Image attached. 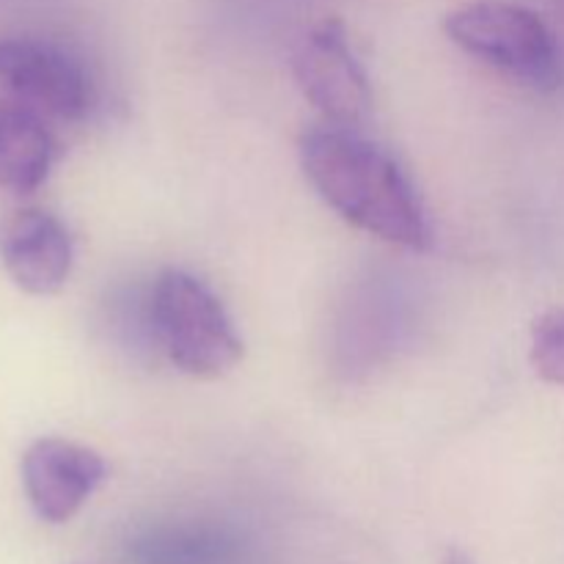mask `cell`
Masks as SVG:
<instances>
[{"instance_id": "1", "label": "cell", "mask_w": 564, "mask_h": 564, "mask_svg": "<svg viewBox=\"0 0 564 564\" xmlns=\"http://www.w3.org/2000/svg\"><path fill=\"white\" fill-rule=\"evenodd\" d=\"M301 169L317 196L356 229L391 246L427 251V215L405 171L378 143L350 127L323 124L303 132Z\"/></svg>"}, {"instance_id": "2", "label": "cell", "mask_w": 564, "mask_h": 564, "mask_svg": "<svg viewBox=\"0 0 564 564\" xmlns=\"http://www.w3.org/2000/svg\"><path fill=\"white\" fill-rule=\"evenodd\" d=\"M149 319L176 369L198 380L224 378L240 364L242 339L229 312L202 279L169 268L149 292Z\"/></svg>"}, {"instance_id": "3", "label": "cell", "mask_w": 564, "mask_h": 564, "mask_svg": "<svg viewBox=\"0 0 564 564\" xmlns=\"http://www.w3.org/2000/svg\"><path fill=\"white\" fill-rule=\"evenodd\" d=\"M444 31L460 50L521 86L554 91L564 83L560 39L538 11L510 0H477L452 11Z\"/></svg>"}, {"instance_id": "4", "label": "cell", "mask_w": 564, "mask_h": 564, "mask_svg": "<svg viewBox=\"0 0 564 564\" xmlns=\"http://www.w3.org/2000/svg\"><path fill=\"white\" fill-rule=\"evenodd\" d=\"M292 72L303 97L325 124L356 130L372 110V88L347 39L345 22L330 17L314 25L292 55Z\"/></svg>"}, {"instance_id": "5", "label": "cell", "mask_w": 564, "mask_h": 564, "mask_svg": "<svg viewBox=\"0 0 564 564\" xmlns=\"http://www.w3.org/2000/svg\"><path fill=\"white\" fill-rule=\"evenodd\" d=\"M0 86L17 102L64 121L83 119L94 99L80 61L47 39H0Z\"/></svg>"}, {"instance_id": "6", "label": "cell", "mask_w": 564, "mask_h": 564, "mask_svg": "<svg viewBox=\"0 0 564 564\" xmlns=\"http://www.w3.org/2000/svg\"><path fill=\"white\" fill-rule=\"evenodd\" d=\"M25 499L44 523H66L108 479V463L91 446L66 438H39L22 452Z\"/></svg>"}, {"instance_id": "7", "label": "cell", "mask_w": 564, "mask_h": 564, "mask_svg": "<svg viewBox=\"0 0 564 564\" xmlns=\"http://www.w3.org/2000/svg\"><path fill=\"white\" fill-rule=\"evenodd\" d=\"M0 264L28 295H55L75 264L69 229L47 209H20L0 226Z\"/></svg>"}, {"instance_id": "8", "label": "cell", "mask_w": 564, "mask_h": 564, "mask_svg": "<svg viewBox=\"0 0 564 564\" xmlns=\"http://www.w3.org/2000/svg\"><path fill=\"white\" fill-rule=\"evenodd\" d=\"M55 138L42 113L22 102H0V191L31 196L47 182Z\"/></svg>"}, {"instance_id": "9", "label": "cell", "mask_w": 564, "mask_h": 564, "mask_svg": "<svg viewBox=\"0 0 564 564\" xmlns=\"http://www.w3.org/2000/svg\"><path fill=\"white\" fill-rule=\"evenodd\" d=\"M529 361L545 383L564 386V308H551L534 319Z\"/></svg>"}, {"instance_id": "10", "label": "cell", "mask_w": 564, "mask_h": 564, "mask_svg": "<svg viewBox=\"0 0 564 564\" xmlns=\"http://www.w3.org/2000/svg\"><path fill=\"white\" fill-rule=\"evenodd\" d=\"M441 564H477V562H474V556L466 554L463 549H449L444 554V560H441Z\"/></svg>"}, {"instance_id": "11", "label": "cell", "mask_w": 564, "mask_h": 564, "mask_svg": "<svg viewBox=\"0 0 564 564\" xmlns=\"http://www.w3.org/2000/svg\"><path fill=\"white\" fill-rule=\"evenodd\" d=\"M551 3H554V6H556V9H560V11H562V14H564V0H551Z\"/></svg>"}]
</instances>
